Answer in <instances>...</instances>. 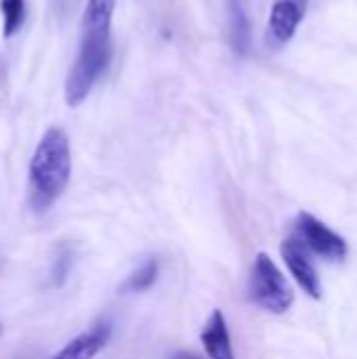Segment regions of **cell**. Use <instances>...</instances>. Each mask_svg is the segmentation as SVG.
<instances>
[{
	"instance_id": "6da1fadb",
	"label": "cell",
	"mask_w": 357,
	"mask_h": 359,
	"mask_svg": "<svg viewBox=\"0 0 357 359\" xmlns=\"http://www.w3.org/2000/svg\"><path fill=\"white\" fill-rule=\"evenodd\" d=\"M116 0H86L78 55L65 80V103L78 107L86 101L112 61V19Z\"/></svg>"
},
{
	"instance_id": "7a4b0ae2",
	"label": "cell",
	"mask_w": 357,
	"mask_h": 359,
	"mask_svg": "<svg viewBox=\"0 0 357 359\" xmlns=\"http://www.w3.org/2000/svg\"><path fill=\"white\" fill-rule=\"evenodd\" d=\"M72 177V149L63 128L50 126L38 141L29 160V204L48 210L67 189Z\"/></svg>"
},
{
	"instance_id": "3957f363",
	"label": "cell",
	"mask_w": 357,
	"mask_h": 359,
	"mask_svg": "<svg viewBox=\"0 0 357 359\" xmlns=\"http://www.w3.org/2000/svg\"><path fill=\"white\" fill-rule=\"evenodd\" d=\"M250 299L259 307L276 316L286 313L295 303V292L288 286L284 273L265 252H259L255 257L250 276Z\"/></svg>"
},
{
	"instance_id": "277c9868",
	"label": "cell",
	"mask_w": 357,
	"mask_h": 359,
	"mask_svg": "<svg viewBox=\"0 0 357 359\" xmlns=\"http://www.w3.org/2000/svg\"><path fill=\"white\" fill-rule=\"evenodd\" d=\"M297 229L301 240L305 242L307 248H311L318 257L326 261H343L349 252L347 242L343 236L332 231L326 223L316 219L311 212H299L297 217Z\"/></svg>"
},
{
	"instance_id": "5b68a950",
	"label": "cell",
	"mask_w": 357,
	"mask_h": 359,
	"mask_svg": "<svg viewBox=\"0 0 357 359\" xmlns=\"http://www.w3.org/2000/svg\"><path fill=\"white\" fill-rule=\"evenodd\" d=\"M282 259L288 265L292 278L297 280V284L314 299L320 301L322 299V282L320 276L309 259V250L305 246V242L297 236L286 238L282 242Z\"/></svg>"
},
{
	"instance_id": "8992f818",
	"label": "cell",
	"mask_w": 357,
	"mask_h": 359,
	"mask_svg": "<svg viewBox=\"0 0 357 359\" xmlns=\"http://www.w3.org/2000/svg\"><path fill=\"white\" fill-rule=\"evenodd\" d=\"M109 334H112L109 324H99L93 330L72 339L59 353H55L50 359H95L107 345Z\"/></svg>"
},
{
	"instance_id": "52a82bcc",
	"label": "cell",
	"mask_w": 357,
	"mask_h": 359,
	"mask_svg": "<svg viewBox=\"0 0 357 359\" xmlns=\"http://www.w3.org/2000/svg\"><path fill=\"white\" fill-rule=\"evenodd\" d=\"M303 21V4L299 0H278L269 15V34L278 44L292 40L299 23Z\"/></svg>"
},
{
	"instance_id": "ba28073f",
	"label": "cell",
	"mask_w": 357,
	"mask_h": 359,
	"mask_svg": "<svg viewBox=\"0 0 357 359\" xmlns=\"http://www.w3.org/2000/svg\"><path fill=\"white\" fill-rule=\"evenodd\" d=\"M229 13V42L236 55L246 57L252 48V23L246 0H227Z\"/></svg>"
},
{
	"instance_id": "9c48e42d",
	"label": "cell",
	"mask_w": 357,
	"mask_h": 359,
	"mask_svg": "<svg viewBox=\"0 0 357 359\" xmlns=\"http://www.w3.org/2000/svg\"><path fill=\"white\" fill-rule=\"evenodd\" d=\"M202 345L208 353V359H236L231 349V339L227 330V322L221 309H215L206 330L202 332Z\"/></svg>"
},
{
	"instance_id": "30bf717a",
	"label": "cell",
	"mask_w": 357,
	"mask_h": 359,
	"mask_svg": "<svg viewBox=\"0 0 357 359\" xmlns=\"http://www.w3.org/2000/svg\"><path fill=\"white\" fill-rule=\"evenodd\" d=\"M0 11L4 19V38L15 36L25 21V0H0Z\"/></svg>"
},
{
	"instance_id": "8fae6325",
	"label": "cell",
	"mask_w": 357,
	"mask_h": 359,
	"mask_svg": "<svg viewBox=\"0 0 357 359\" xmlns=\"http://www.w3.org/2000/svg\"><path fill=\"white\" fill-rule=\"evenodd\" d=\"M158 273H160V263L158 259H149L141 269H137L128 282L124 284V290H130V292H143V290H149L156 280H158Z\"/></svg>"
},
{
	"instance_id": "7c38bea8",
	"label": "cell",
	"mask_w": 357,
	"mask_h": 359,
	"mask_svg": "<svg viewBox=\"0 0 357 359\" xmlns=\"http://www.w3.org/2000/svg\"><path fill=\"white\" fill-rule=\"evenodd\" d=\"M69 263H72L69 255H61V257L55 261L53 280H55V284H57V286H59V284H63V280H65V276H67V271H69Z\"/></svg>"
},
{
	"instance_id": "4fadbf2b",
	"label": "cell",
	"mask_w": 357,
	"mask_h": 359,
	"mask_svg": "<svg viewBox=\"0 0 357 359\" xmlns=\"http://www.w3.org/2000/svg\"><path fill=\"white\" fill-rule=\"evenodd\" d=\"M170 359H202L198 358L196 353H187V351H179V353H175Z\"/></svg>"
},
{
	"instance_id": "5bb4252c",
	"label": "cell",
	"mask_w": 357,
	"mask_h": 359,
	"mask_svg": "<svg viewBox=\"0 0 357 359\" xmlns=\"http://www.w3.org/2000/svg\"><path fill=\"white\" fill-rule=\"evenodd\" d=\"M0 334H2V324H0Z\"/></svg>"
}]
</instances>
